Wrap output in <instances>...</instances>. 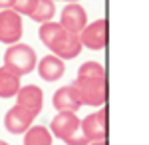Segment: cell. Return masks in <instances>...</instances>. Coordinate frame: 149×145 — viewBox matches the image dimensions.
Returning a JSON list of instances; mask_svg holds the SVG:
<instances>
[{"label": "cell", "mask_w": 149, "mask_h": 145, "mask_svg": "<svg viewBox=\"0 0 149 145\" xmlns=\"http://www.w3.org/2000/svg\"><path fill=\"white\" fill-rule=\"evenodd\" d=\"M72 86L78 91L81 105H93V107L105 105V100H107V76H100V78H78L76 76Z\"/></svg>", "instance_id": "obj_4"}, {"label": "cell", "mask_w": 149, "mask_h": 145, "mask_svg": "<svg viewBox=\"0 0 149 145\" xmlns=\"http://www.w3.org/2000/svg\"><path fill=\"white\" fill-rule=\"evenodd\" d=\"M34 119H36L34 115L28 113L26 109H22L20 105H12L10 109L6 112V115H4V127L12 135H22L32 125Z\"/></svg>", "instance_id": "obj_10"}, {"label": "cell", "mask_w": 149, "mask_h": 145, "mask_svg": "<svg viewBox=\"0 0 149 145\" xmlns=\"http://www.w3.org/2000/svg\"><path fill=\"white\" fill-rule=\"evenodd\" d=\"M54 14H56V2L54 0H36L34 10L30 12V18L38 24H44L54 20Z\"/></svg>", "instance_id": "obj_15"}, {"label": "cell", "mask_w": 149, "mask_h": 145, "mask_svg": "<svg viewBox=\"0 0 149 145\" xmlns=\"http://www.w3.org/2000/svg\"><path fill=\"white\" fill-rule=\"evenodd\" d=\"M86 24H88V12H86V8L80 6L78 2H68V4L62 8V14H60V26L66 28L68 32L80 34Z\"/></svg>", "instance_id": "obj_9"}, {"label": "cell", "mask_w": 149, "mask_h": 145, "mask_svg": "<svg viewBox=\"0 0 149 145\" xmlns=\"http://www.w3.org/2000/svg\"><path fill=\"white\" fill-rule=\"evenodd\" d=\"M48 129H50L52 137H58L66 145H88L90 143L80 129V117L74 112H58Z\"/></svg>", "instance_id": "obj_2"}, {"label": "cell", "mask_w": 149, "mask_h": 145, "mask_svg": "<svg viewBox=\"0 0 149 145\" xmlns=\"http://www.w3.org/2000/svg\"><path fill=\"white\" fill-rule=\"evenodd\" d=\"M88 145H107V139H103V141H92V143Z\"/></svg>", "instance_id": "obj_19"}, {"label": "cell", "mask_w": 149, "mask_h": 145, "mask_svg": "<svg viewBox=\"0 0 149 145\" xmlns=\"http://www.w3.org/2000/svg\"><path fill=\"white\" fill-rule=\"evenodd\" d=\"M80 129L90 143L107 139V107L102 105L97 112H93L90 115H86L84 119H80Z\"/></svg>", "instance_id": "obj_5"}, {"label": "cell", "mask_w": 149, "mask_h": 145, "mask_svg": "<svg viewBox=\"0 0 149 145\" xmlns=\"http://www.w3.org/2000/svg\"><path fill=\"white\" fill-rule=\"evenodd\" d=\"M0 145H10V143H6V141H2V139H0Z\"/></svg>", "instance_id": "obj_20"}, {"label": "cell", "mask_w": 149, "mask_h": 145, "mask_svg": "<svg viewBox=\"0 0 149 145\" xmlns=\"http://www.w3.org/2000/svg\"><path fill=\"white\" fill-rule=\"evenodd\" d=\"M64 2H78V0H64Z\"/></svg>", "instance_id": "obj_21"}, {"label": "cell", "mask_w": 149, "mask_h": 145, "mask_svg": "<svg viewBox=\"0 0 149 145\" xmlns=\"http://www.w3.org/2000/svg\"><path fill=\"white\" fill-rule=\"evenodd\" d=\"M36 6V0H14V6L12 10L20 16H30V12L34 10Z\"/></svg>", "instance_id": "obj_17"}, {"label": "cell", "mask_w": 149, "mask_h": 145, "mask_svg": "<svg viewBox=\"0 0 149 145\" xmlns=\"http://www.w3.org/2000/svg\"><path fill=\"white\" fill-rule=\"evenodd\" d=\"M22 86V78L10 68L0 66V98H14Z\"/></svg>", "instance_id": "obj_13"}, {"label": "cell", "mask_w": 149, "mask_h": 145, "mask_svg": "<svg viewBox=\"0 0 149 145\" xmlns=\"http://www.w3.org/2000/svg\"><path fill=\"white\" fill-rule=\"evenodd\" d=\"M36 64H38L36 50L28 44L16 42V44L8 46L6 52H4V64L2 66L10 68L12 72H16L20 78L26 76V74H32L36 70Z\"/></svg>", "instance_id": "obj_3"}, {"label": "cell", "mask_w": 149, "mask_h": 145, "mask_svg": "<svg viewBox=\"0 0 149 145\" xmlns=\"http://www.w3.org/2000/svg\"><path fill=\"white\" fill-rule=\"evenodd\" d=\"M52 139L46 125H30L24 131V145H52Z\"/></svg>", "instance_id": "obj_14"}, {"label": "cell", "mask_w": 149, "mask_h": 145, "mask_svg": "<svg viewBox=\"0 0 149 145\" xmlns=\"http://www.w3.org/2000/svg\"><path fill=\"white\" fill-rule=\"evenodd\" d=\"M52 105L56 112H74L78 113V109L81 107V100L78 96L76 88L70 84V86H62L60 89L54 91L52 96Z\"/></svg>", "instance_id": "obj_11"}, {"label": "cell", "mask_w": 149, "mask_h": 145, "mask_svg": "<svg viewBox=\"0 0 149 145\" xmlns=\"http://www.w3.org/2000/svg\"><path fill=\"white\" fill-rule=\"evenodd\" d=\"M22 34H24L22 16L16 14L12 8L10 10H0V42L12 46L22 40Z\"/></svg>", "instance_id": "obj_7"}, {"label": "cell", "mask_w": 149, "mask_h": 145, "mask_svg": "<svg viewBox=\"0 0 149 145\" xmlns=\"http://www.w3.org/2000/svg\"><path fill=\"white\" fill-rule=\"evenodd\" d=\"M38 36L42 40V44L46 46L48 50L58 56L60 60H74V58L80 56L81 52V44L78 34L68 32L66 28H62L60 22H44L38 26Z\"/></svg>", "instance_id": "obj_1"}, {"label": "cell", "mask_w": 149, "mask_h": 145, "mask_svg": "<svg viewBox=\"0 0 149 145\" xmlns=\"http://www.w3.org/2000/svg\"><path fill=\"white\" fill-rule=\"evenodd\" d=\"M16 98V105H20L22 109L28 113H32L34 117H38V113L42 112L44 105V91L42 88H38L36 84H28V86H20Z\"/></svg>", "instance_id": "obj_8"}, {"label": "cell", "mask_w": 149, "mask_h": 145, "mask_svg": "<svg viewBox=\"0 0 149 145\" xmlns=\"http://www.w3.org/2000/svg\"><path fill=\"white\" fill-rule=\"evenodd\" d=\"M81 48L88 50H103L107 46V20L105 18H97L93 22H88L84 26V30L78 34Z\"/></svg>", "instance_id": "obj_6"}, {"label": "cell", "mask_w": 149, "mask_h": 145, "mask_svg": "<svg viewBox=\"0 0 149 145\" xmlns=\"http://www.w3.org/2000/svg\"><path fill=\"white\" fill-rule=\"evenodd\" d=\"M14 6V0H0V10H10Z\"/></svg>", "instance_id": "obj_18"}, {"label": "cell", "mask_w": 149, "mask_h": 145, "mask_svg": "<svg viewBox=\"0 0 149 145\" xmlns=\"http://www.w3.org/2000/svg\"><path fill=\"white\" fill-rule=\"evenodd\" d=\"M36 68H38V76L44 82H58L66 74V62L60 60L58 56H54V54H48V56L40 58Z\"/></svg>", "instance_id": "obj_12"}, {"label": "cell", "mask_w": 149, "mask_h": 145, "mask_svg": "<svg viewBox=\"0 0 149 145\" xmlns=\"http://www.w3.org/2000/svg\"><path fill=\"white\" fill-rule=\"evenodd\" d=\"M100 76H105V68L100 62L90 60L78 68V78H100Z\"/></svg>", "instance_id": "obj_16"}]
</instances>
